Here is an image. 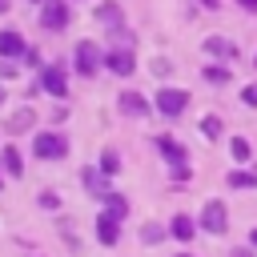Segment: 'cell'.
Segmentation results:
<instances>
[{
	"label": "cell",
	"mask_w": 257,
	"mask_h": 257,
	"mask_svg": "<svg viewBox=\"0 0 257 257\" xmlns=\"http://www.w3.org/2000/svg\"><path fill=\"white\" fill-rule=\"evenodd\" d=\"M32 153H36L40 161H60V157L68 153V141H64L60 133H36V141H32Z\"/></svg>",
	"instance_id": "6da1fadb"
},
{
	"label": "cell",
	"mask_w": 257,
	"mask_h": 257,
	"mask_svg": "<svg viewBox=\"0 0 257 257\" xmlns=\"http://www.w3.org/2000/svg\"><path fill=\"white\" fill-rule=\"evenodd\" d=\"M153 104H157L161 116H181V112L189 108V92H185V88H161Z\"/></svg>",
	"instance_id": "7a4b0ae2"
},
{
	"label": "cell",
	"mask_w": 257,
	"mask_h": 257,
	"mask_svg": "<svg viewBox=\"0 0 257 257\" xmlns=\"http://www.w3.org/2000/svg\"><path fill=\"white\" fill-rule=\"evenodd\" d=\"M40 24L48 32L68 28V0H40Z\"/></svg>",
	"instance_id": "3957f363"
},
{
	"label": "cell",
	"mask_w": 257,
	"mask_h": 257,
	"mask_svg": "<svg viewBox=\"0 0 257 257\" xmlns=\"http://www.w3.org/2000/svg\"><path fill=\"white\" fill-rule=\"evenodd\" d=\"M100 64H104L100 48H96L92 40H80V44H76V72H80V76H96Z\"/></svg>",
	"instance_id": "277c9868"
},
{
	"label": "cell",
	"mask_w": 257,
	"mask_h": 257,
	"mask_svg": "<svg viewBox=\"0 0 257 257\" xmlns=\"http://www.w3.org/2000/svg\"><path fill=\"white\" fill-rule=\"evenodd\" d=\"M201 229H209V233H225V229H229V209H225V201H205V209H201Z\"/></svg>",
	"instance_id": "5b68a950"
},
{
	"label": "cell",
	"mask_w": 257,
	"mask_h": 257,
	"mask_svg": "<svg viewBox=\"0 0 257 257\" xmlns=\"http://www.w3.org/2000/svg\"><path fill=\"white\" fill-rule=\"evenodd\" d=\"M104 64L116 72V76H133V68H137V56H133V48H108V56H104Z\"/></svg>",
	"instance_id": "8992f818"
},
{
	"label": "cell",
	"mask_w": 257,
	"mask_h": 257,
	"mask_svg": "<svg viewBox=\"0 0 257 257\" xmlns=\"http://www.w3.org/2000/svg\"><path fill=\"white\" fill-rule=\"evenodd\" d=\"M40 88H44V92H52V96H64V92H68L64 68H60V64H48V68L40 72Z\"/></svg>",
	"instance_id": "52a82bcc"
},
{
	"label": "cell",
	"mask_w": 257,
	"mask_h": 257,
	"mask_svg": "<svg viewBox=\"0 0 257 257\" xmlns=\"http://www.w3.org/2000/svg\"><path fill=\"white\" fill-rule=\"evenodd\" d=\"M96 237H100V245H116L120 241V217H112L108 209L96 217Z\"/></svg>",
	"instance_id": "ba28073f"
},
{
	"label": "cell",
	"mask_w": 257,
	"mask_h": 257,
	"mask_svg": "<svg viewBox=\"0 0 257 257\" xmlns=\"http://www.w3.org/2000/svg\"><path fill=\"white\" fill-rule=\"evenodd\" d=\"M205 52L217 56V60H237V44L225 40V36H209V40H205Z\"/></svg>",
	"instance_id": "9c48e42d"
},
{
	"label": "cell",
	"mask_w": 257,
	"mask_h": 257,
	"mask_svg": "<svg viewBox=\"0 0 257 257\" xmlns=\"http://www.w3.org/2000/svg\"><path fill=\"white\" fill-rule=\"evenodd\" d=\"M120 112L124 116H149V100L141 92H120Z\"/></svg>",
	"instance_id": "30bf717a"
},
{
	"label": "cell",
	"mask_w": 257,
	"mask_h": 257,
	"mask_svg": "<svg viewBox=\"0 0 257 257\" xmlns=\"http://www.w3.org/2000/svg\"><path fill=\"white\" fill-rule=\"evenodd\" d=\"M28 44H24V36L20 32H12V28H4L0 32V56H20Z\"/></svg>",
	"instance_id": "8fae6325"
},
{
	"label": "cell",
	"mask_w": 257,
	"mask_h": 257,
	"mask_svg": "<svg viewBox=\"0 0 257 257\" xmlns=\"http://www.w3.org/2000/svg\"><path fill=\"white\" fill-rule=\"evenodd\" d=\"M157 149H161V157H165V161H173V165H185V149H181L173 137H157Z\"/></svg>",
	"instance_id": "7c38bea8"
},
{
	"label": "cell",
	"mask_w": 257,
	"mask_h": 257,
	"mask_svg": "<svg viewBox=\"0 0 257 257\" xmlns=\"http://www.w3.org/2000/svg\"><path fill=\"white\" fill-rule=\"evenodd\" d=\"M169 233H173V237H177V241H189V237H193V233H197V225H193V221H189V217H185V213H177V217H173V221H169Z\"/></svg>",
	"instance_id": "4fadbf2b"
},
{
	"label": "cell",
	"mask_w": 257,
	"mask_h": 257,
	"mask_svg": "<svg viewBox=\"0 0 257 257\" xmlns=\"http://www.w3.org/2000/svg\"><path fill=\"white\" fill-rule=\"evenodd\" d=\"M96 20H100L104 28H120V8H116L112 0H104V4L96 8Z\"/></svg>",
	"instance_id": "5bb4252c"
},
{
	"label": "cell",
	"mask_w": 257,
	"mask_h": 257,
	"mask_svg": "<svg viewBox=\"0 0 257 257\" xmlns=\"http://www.w3.org/2000/svg\"><path fill=\"white\" fill-rule=\"evenodd\" d=\"M0 161H4V173H8V177H20V173H24V161H20V153H16L12 145H4Z\"/></svg>",
	"instance_id": "9a60e30c"
},
{
	"label": "cell",
	"mask_w": 257,
	"mask_h": 257,
	"mask_svg": "<svg viewBox=\"0 0 257 257\" xmlns=\"http://www.w3.org/2000/svg\"><path fill=\"white\" fill-rule=\"evenodd\" d=\"M84 185H88V193H92V197L112 193V189H108V181H104V173H96V169H84Z\"/></svg>",
	"instance_id": "2e32d148"
},
{
	"label": "cell",
	"mask_w": 257,
	"mask_h": 257,
	"mask_svg": "<svg viewBox=\"0 0 257 257\" xmlns=\"http://www.w3.org/2000/svg\"><path fill=\"white\" fill-rule=\"evenodd\" d=\"M209 84H229V68L225 64H205V72H201Z\"/></svg>",
	"instance_id": "e0dca14e"
},
{
	"label": "cell",
	"mask_w": 257,
	"mask_h": 257,
	"mask_svg": "<svg viewBox=\"0 0 257 257\" xmlns=\"http://www.w3.org/2000/svg\"><path fill=\"white\" fill-rule=\"evenodd\" d=\"M253 185H257L253 173H245V169H233L229 173V189H253Z\"/></svg>",
	"instance_id": "ac0fdd59"
},
{
	"label": "cell",
	"mask_w": 257,
	"mask_h": 257,
	"mask_svg": "<svg viewBox=\"0 0 257 257\" xmlns=\"http://www.w3.org/2000/svg\"><path fill=\"white\" fill-rule=\"evenodd\" d=\"M104 209H108L112 217H124V213H128V201H124L120 193H104Z\"/></svg>",
	"instance_id": "d6986e66"
},
{
	"label": "cell",
	"mask_w": 257,
	"mask_h": 257,
	"mask_svg": "<svg viewBox=\"0 0 257 257\" xmlns=\"http://www.w3.org/2000/svg\"><path fill=\"white\" fill-rule=\"evenodd\" d=\"M28 124H32V108H20V112L8 120V128H12V133H24Z\"/></svg>",
	"instance_id": "ffe728a7"
},
{
	"label": "cell",
	"mask_w": 257,
	"mask_h": 257,
	"mask_svg": "<svg viewBox=\"0 0 257 257\" xmlns=\"http://www.w3.org/2000/svg\"><path fill=\"white\" fill-rule=\"evenodd\" d=\"M201 137L217 141V137H221V120H217V116H201Z\"/></svg>",
	"instance_id": "44dd1931"
},
{
	"label": "cell",
	"mask_w": 257,
	"mask_h": 257,
	"mask_svg": "<svg viewBox=\"0 0 257 257\" xmlns=\"http://www.w3.org/2000/svg\"><path fill=\"white\" fill-rule=\"evenodd\" d=\"M116 169H120V157H116L112 149H104V153H100V173H108V177H112Z\"/></svg>",
	"instance_id": "7402d4cb"
},
{
	"label": "cell",
	"mask_w": 257,
	"mask_h": 257,
	"mask_svg": "<svg viewBox=\"0 0 257 257\" xmlns=\"http://www.w3.org/2000/svg\"><path fill=\"white\" fill-rule=\"evenodd\" d=\"M229 149H233V157H237V161H249V141H245V137H233V141H229Z\"/></svg>",
	"instance_id": "603a6c76"
},
{
	"label": "cell",
	"mask_w": 257,
	"mask_h": 257,
	"mask_svg": "<svg viewBox=\"0 0 257 257\" xmlns=\"http://www.w3.org/2000/svg\"><path fill=\"white\" fill-rule=\"evenodd\" d=\"M161 237H165V229H157V225H145V229H141V241H145V245H157Z\"/></svg>",
	"instance_id": "cb8c5ba5"
},
{
	"label": "cell",
	"mask_w": 257,
	"mask_h": 257,
	"mask_svg": "<svg viewBox=\"0 0 257 257\" xmlns=\"http://www.w3.org/2000/svg\"><path fill=\"white\" fill-rule=\"evenodd\" d=\"M241 100H245L249 108H257V84H245V88H241Z\"/></svg>",
	"instance_id": "d4e9b609"
},
{
	"label": "cell",
	"mask_w": 257,
	"mask_h": 257,
	"mask_svg": "<svg viewBox=\"0 0 257 257\" xmlns=\"http://www.w3.org/2000/svg\"><path fill=\"white\" fill-rule=\"evenodd\" d=\"M173 177L177 181H189V165H173Z\"/></svg>",
	"instance_id": "484cf974"
},
{
	"label": "cell",
	"mask_w": 257,
	"mask_h": 257,
	"mask_svg": "<svg viewBox=\"0 0 257 257\" xmlns=\"http://www.w3.org/2000/svg\"><path fill=\"white\" fill-rule=\"evenodd\" d=\"M40 205H44V209H56L60 201H56V193H44V197H40Z\"/></svg>",
	"instance_id": "4316f807"
},
{
	"label": "cell",
	"mask_w": 257,
	"mask_h": 257,
	"mask_svg": "<svg viewBox=\"0 0 257 257\" xmlns=\"http://www.w3.org/2000/svg\"><path fill=\"white\" fill-rule=\"evenodd\" d=\"M241 8H249V12H257V0H237Z\"/></svg>",
	"instance_id": "83f0119b"
},
{
	"label": "cell",
	"mask_w": 257,
	"mask_h": 257,
	"mask_svg": "<svg viewBox=\"0 0 257 257\" xmlns=\"http://www.w3.org/2000/svg\"><path fill=\"white\" fill-rule=\"evenodd\" d=\"M233 257H253V249H233Z\"/></svg>",
	"instance_id": "f1b7e54d"
},
{
	"label": "cell",
	"mask_w": 257,
	"mask_h": 257,
	"mask_svg": "<svg viewBox=\"0 0 257 257\" xmlns=\"http://www.w3.org/2000/svg\"><path fill=\"white\" fill-rule=\"evenodd\" d=\"M8 4H12V0H0V12H8Z\"/></svg>",
	"instance_id": "f546056e"
},
{
	"label": "cell",
	"mask_w": 257,
	"mask_h": 257,
	"mask_svg": "<svg viewBox=\"0 0 257 257\" xmlns=\"http://www.w3.org/2000/svg\"><path fill=\"white\" fill-rule=\"evenodd\" d=\"M249 241H253V245H257V229H253V233H249Z\"/></svg>",
	"instance_id": "4dcf8cb0"
},
{
	"label": "cell",
	"mask_w": 257,
	"mask_h": 257,
	"mask_svg": "<svg viewBox=\"0 0 257 257\" xmlns=\"http://www.w3.org/2000/svg\"><path fill=\"white\" fill-rule=\"evenodd\" d=\"M205 4H209V8H217V0H205Z\"/></svg>",
	"instance_id": "1f68e13d"
},
{
	"label": "cell",
	"mask_w": 257,
	"mask_h": 257,
	"mask_svg": "<svg viewBox=\"0 0 257 257\" xmlns=\"http://www.w3.org/2000/svg\"><path fill=\"white\" fill-rule=\"evenodd\" d=\"M4 96H8V92H4V88H0V104H4Z\"/></svg>",
	"instance_id": "d6a6232c"
},
{
	"label": "cell",
	"mask_w": 257,
	"mask_h": 257,
	"mask_svg": "<svg viewBox=\"0 0 257 257\" xmlns=\"http://www.w3.org/2000/svg\"><path fill=\"white\" fill-rule=\"evenodd\" d=\"M177 257H193V253H177Z\"/></svg>",
	"instance_id": "836d02e7"
},
{
	"label": "cell",
	"mask_w": 257,
	"mask_h": 257,
	"mask_svg": "<svg viewBox=\"0 0 257 257\" xmlns=\"http://www.w3.org/2000/svg\"><path fill=\"white\" fill-rule=\"evenodd\" d=\"M253 64H257V60H253Z\"/></svg>",
	"instance_id": "e575fe53"
}]
</instances>
